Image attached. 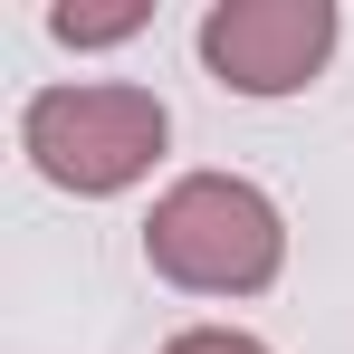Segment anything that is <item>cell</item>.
Wrapping results in <instances>:
<instances>
[{
    "label": "cell",
    "instance_id": "obj_2",
    "mask_svg": "<svg viewBox=\"0 0 354 354\" xmlns=\"http://www.w3.org/2000/svg\"><path fill=\"white\" fill-rule=\"evenodd\" d=\"M173 144V115L153 86H39L19 106V153L58 192H124L153 173V153Z\"/></svg>",
    "mask_w": 354,
    "mask_h": 354
},
{
    "label": "cell",
    "instance_id": "obj_1",
    "mask_svg": "<svg viewBox=\"0 0 354 354\" xmlns=\"http://www.w3.org/2000/svg\"><path fill=\"white\" fill-rule=\"evenodd\" d=\"M144 259L153 278H173L192 297H259L278 268H288V221L259 182L239 173H192L153 201L144 221Z\"/></svg>",
    "mask_w": 354,
    "mask_h": 354
},
{
    "label": "cell",
    "instance_id": "obj_5",
    "mask_svg": "<svg viewBox=\"0 0 354 354\" xmlns=\"http://www.w3.org/2000/svg\"><path fill=\"white\" fill-rule=\"evenodd\" d=\"M163 354H268L259 335H239V326H192V335H173Z\"/></svg>",
    "mask_w": 354,
    "mask_h": 354
},
{
    "label": "cell",
    "instance_id": "obj_3",
    "mask_svg": "<svg viewBox=\"0 0 354 354\" xmlns=\"http://www.w3.org/2000/svg\"><path fill=\"white\" fill-rule=\"evenodd\" d=\"M335 58V0H211L201 10V67L230 96H297Z\"/></svg>",
    "mask_w": 354,
    "mask_h": 354
},
{
    "label": "cell",
    "instance_id": "obj_4",
    "mask_svg": "<svg viewBox=\"0 0 354 354\" xmlns=\"http://www.w3.org/2000/svg\"><path fill=\"white\" fill-rule=\"evenodd\" d=\"M144 19H153L144 0H115V10H77V0H58V10H48V29H58L67 48H115V39H134Z\"/></svg>",
    "mask_w": 354,
    "mask_h": 354
}]
</instances>
